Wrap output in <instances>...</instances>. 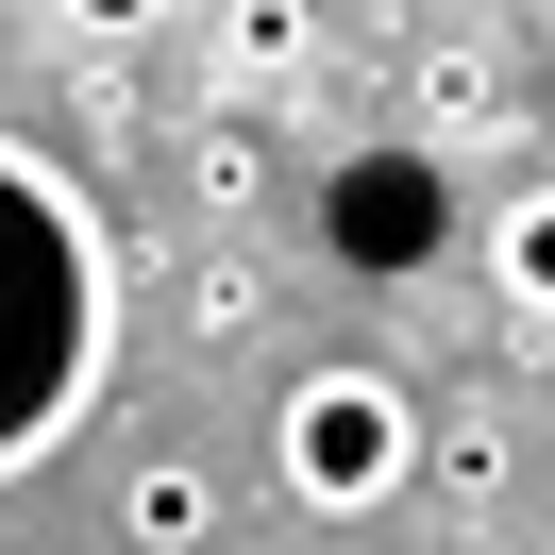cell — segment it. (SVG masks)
I'll list each match as a JSON object with an SVG mask.
<instances>
[{
	"instance_id": "cell-1",
	"label": "cell",
	"mask_w": 555,
	"mask_h": 555,
	"mask_svg": "<svg viewBox=\"0 0 555 555\" xmlns=\"http://www.w3.org/2000/svg\"><path fill=\"white\" fill-rule=\"evenodd\" d=\"M102 353H118V253L51 152L0 135V488L102 404Z\"/></svg>"
},
{
	"instance_id": "cell-2",
	"label": "cell",
	"mask_w": 555,
	"mask_h": 555,
	"mask_svg": "<svg viewBox=\"0 0 555 555\" xmlns=\"http://www.w3.org/2000/svg\"><path fill=\"white\" fill-rule=\"evenodd\" d=\"M404 472H421V404H404V371L320 353V371L270 387V488H286L304 521H371Z\"/></svg>"
},
{
	"instance_id": "cell-3",
	"label": "cell",
	"mask_w": 555,
	"mask_h": 555,
	"mask_svg": "<svg viewBox=\"0 0 555 555\" xmlns=\"http://www.w3.org/2000/svg\"><path fill=\"white\" fill-rule=\"evenodd\" d=\"M320 253H337L353 286H421L454 253V169L421 135H371V152H337L320 169Z\"/></svg>"
},
{
	"instance_id": "cell-4",
	"label": "cell",
	"mask_w": 555,
	"mask_h": 555,
	"mask_svg": "<svg viewBox=\"0 0 555 555\" xmlns=\"http://www.w3.org/2000/svg\"><path fill=\"white\" fill-rule=\"evenodd\" d=\"M505 472H521V438H505V404H488V387H454V404L421 421V488H438L454 521H488V505H505Z\"/></svg>"
},
{
	"instance_id": "cell-5",
	"label": "cell",
	"mask_w": 555,
	"mask_h": 555,
	"mask_svg": "<svg viewBox=\"0 0 555 555\" xmlns=\"http://www.w3.org/2000/svg\"><path fill=\"white\" fill-rule=\"evenodd\" d=\"M118 539L135 555H203L219 539V472L203 454H135V472H118Z\"/></svg>"
},
{
	"instance_id": "cell-6",
	"label": "cell",
	"mask_w": 555,
	"mask_h": 555,
	"mask_svg": "<svg viewBox=\"0 0 555 555\" xmlns=\"http://www.w3.org/2000/svg\"><path fill=\"white\" fill-rule=\"evenodd\" d=\"M488 270H505V320H521V353L555 337V185H521L505 219H488Z\"/></svg>"
},
{
	"instance_id": "cell-7",
	"label": "cell",
	"mask_w": 555,
	"mask_h": 555,
	"mask_svg": "<svg viewBox=\"0 0 555 555\" xmlns=\"http://www.w3.org/2000/svg\"><path fill=\"white\" fill-rule=\"evenodd\" d=\"M404 85H421V152H438V135H488V118H505V68H488L472 35H438V51H404Z\"/></svg>"
},
{
	"instance_id": "cell-8",
	"label": "cell",
	"mask_w": 555,
	"mask_h": 555,
	"mask_svg": "<svg viewBox=\"0 0 555 555\" xmlns=\"http://www.w3.org/2000/svg\"><path fill=\"white\" fill-rule=\"evenodd\" d=\"M253 320H270V270H253V253H203V270H185V337H203V353H236Z\"/></svg>"
},
{
	"instance_id": "cell-9",
	"label": "cell",
	"mask_w": 555,
	"mask_h": 555,
	"mask_svg": "<svg viewBox=\"0 0 555 555\" xmlns=\"http://www.w3.org/2000/svg\"><path fill=\"white\" fill-rule=\"evenodd\" d=\"M203 203H270V152H253V135H203Z\"/></svg>"
}]
</instances>
